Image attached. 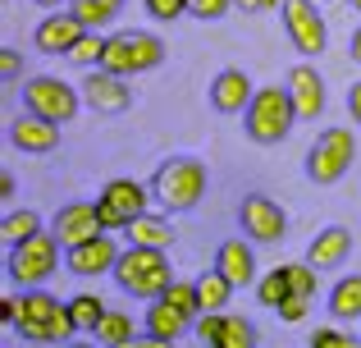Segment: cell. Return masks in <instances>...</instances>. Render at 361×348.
I'll list each match as a JSON object with an SVG mask.
<instances>
[{
	"instance_id": "cell-1",
	"label": "cell",
	"mask_w": 361,
	"mask_h": 348,
	"mask_svg": "<svg viewBox=\"0 0 361 348\" xmlns=\"http://www.w3.org/2000/svg\"><path fill=\"white\" fill-rule=\"evenodd\" d=\"M0 321L18 330L27 344H69L78 335L69 303H60L46 289H18V294L0 298Z\"/></svg>"
},
{
	"instance_id": "cell-30",
	"label": "cell",
	"mask_w": 361,
	"mask_h": 348,
	"mask_svg": "<svg viewBox=\"0 0 361 348\" xmlns=\"http://www.w3.org/2000/svg\"><path fill=\"white\" fill-rule=\"evenodd\" d=\"M92 340L106 344V348L128 344V340H133V316H123V312H106V316H101V325L92 330Z\"/></svg>"
},
{
	"instance_id": "cell-32",
	"label": "cell",
	"mask_w": 361,
	"mask_h": 348,
	"mask_svg": "<svg viewBox=\"0 0 361 348\" xmlns=\"http://www.w3.org/2000/svg\"><path fill=\"white\" fill-rule=\"evenodd\" d=\"M288 294H293V289H288V275H283V266L265 270V275L256 280V298H261V307H279Z\"/></svg>"
},
{
	"instance_id": "cell-11",
	"label": "cell",
	"mask_w": 361,
	"mask_h": 348,
	"mask_svg": "<svg viewBox=\"0 0 361 348\" xmlns=\"http://www.w3.org/2000/svg\"><path fill=\"white\" fill-rule=\"evenodd\" d=\"M238 229H243V239H252V243H283L288 215H283V206L274 202V197L247 193L238 202Z\"/></svg>"
},
{
	"instance_id": "cell-4",
	"label": "cell",
	"mask_w": 361,
	"mask_h": 348,
	"mask_svg": "<svg viewBox=\"0 0 361 348\" xmlns=\"http://www.w3.org/2000/svg\"><path fill=\"white\" fill-rule=\"evenodd\" d=\"M298 124V106H293L288 88H256L252 106L243 110V133L261 147H279Z\"/></svg>"
},
{
	"instance_id": "cell-34",
	"label": "cell",
	"mask_w": 361,
	"mask_h": 348,
	"mask_svg": "<svg viewBox=\"0 0 361 348\" xmlns=\"http://www.w3.org/2000/svg\"><path fill=\"white\" fill-rule=\"evenodd\" d=\"M307 344H311V348H361V335L338 330V325H325V330H316Z\"/></svg>"
},
{
	"instance_id": "cell-33",
	"label": "cell",
	"mask_w": 361,
	"mask_h": 348,
	"mask_svg": "<svg viewBox=\"0 0 361 348\" xmlns=\"http://www.w3.org/2000/svg\"><path fill=\"white\" fill-rule=\"evenodd\" d=\"M283 275H288V289H293V294L316 298V275H320L316 266H307V261H288V266H283Z\"/></svg>"
},
{
	"instance_id": "cell-37",
	"label": "cell",
	"mask_w": 361,
	"mask_h": 348,
	"mask_svg": "<svg viewBox=\"0 0 361 348\" xmlns=\"http://www.w3.org/2000/svg\"><path fill=\"white\" fill-rule=\"evenodd\" d=\"M307 307H311V298H302V294H288L274 312H279V321H288V325H298V321H307Z\"/></svg>"
},
{
	"instance_id": "cell-5",
	"label": "cell",
	"mask_w": 361,
	"mask_h": 348,
	"mask_svg": "<svg viewBox=\"0 0 361 348\" xmlns=\"http://www.w3.org/2000/svg\"><path fill=\"white\" fill-rule=\"evenodd\" d=\"M60 270V239L55 234H32V239L14 243L5 257V275L18 289H46V280Z\"/></svg>"
},
{
	"instance_id": "cell-13",
	"label": "cell",
	"mask_w": 361,
	"mask_h": 348,
	"mask_svg": "<svg viewBox=\"0 0 361 348\" xmlns=\"http://www.w3.org/2000/svg\"><path fill=\"white\" fill-rule=\"evenodd\" d=\"M51 234L60 239V248L69 252V248H78V243L97 239V234H110V229L101 224L97 202H64L60 211L51 215Z\"/></svg>"
},
{
	"instance_id": "cell-7",
	"label": "cell",
	"mask_w": 361,
	"mask_h": 348,
	"mask_svg": "<svg viewBox=\"0 0 361 348\" xmlns=\"http://www.w3.org/2000/svg\"><path fill=\"white\" fill-rule=\"evenodd\" d=\"M353 161H357L353 128L329 124L325 133L311 143V152H307V179H311V184H320V188H329V184H338V179L353 170Z\"/></svg>"
},
{
	"instance_id": "cell-21",
	"label": "cell",
	"mask_w": 361,
	"mask_h": 348,
	"mask_svg": "<svg viewBox=\"0 0 361 348\" xmlns=\"http://www.w3.org/2000/svg\"><path fill=\"white\" fill-rule=\"evenodd\" d=\"M123 239H128L133 248H160V252H169V243H174V224H169L165 215L142 211V215H133V220L123 224Z\"/></svg>"
},
{
	"instance_id": "cell-39",
	"label": "cell",
	"mask_w": 361,
	"mask_h": 348,
	"mask_svg": "<svg viewBox=\"0 0 361 348\" xmlns=\"http://www.w3.org/2000/svg\"><path fill=\"white\" fill-rule=\"evenodd\" d=\"M115 348H174V344L160 340V335H151V330H142V335H133L128 344H115Z\"/></svg>"
},
{
	"instance_id": "cell-10",
	"label": "cell",
	"mask_w": 361,
	"mask_h": 348,
	"mask_svg": "<svg viewBox=\"0 0 361 348\" xmlns=\"http://www.w3.org/2000/svg\"><path fill=\"white\" fill-rule=\"evenodd\" d=\"M151 202V188H142L137 179H110L106 188H101L97 197V211H101V224H106L110 234H123V224L133 220V215H142Z\"/></svg>"
},
{
	"instance_id": "cell-19",
	"label": "cell",
	"mask_w": 361,
	"mask_h": 348,
	"mask_svg": "<svg viewBox=\"0 0 361 348\" xmlns=\"http://www.w3.org/2000/svg\"><path fill=\"white\" fill-rule=\"evenodd\" d=\"M256 97V83L247 78L243 69H220L211 83V106L220 110V115H243L247 106H252Z\"/></svg>"
},
{
	"instance_id": "cell-15",
	"label": "cell",
	"mask_w": 361,
	"mask_h": 348,
	"mask_svg": "<svg viewBox=\"0 0 361 348\" xmlns=\"http://www.w3.org/2000/svg\"><path fill=\"white\" fill-rule=\"evenodd\" d=\"M115 261H119V243H115V234H97V239H87V243H78V248H69L64 252V266H69V275H110L115 270Z\"/></svg>"
},
{
	"instance_id": "cell-25",
	"label": "cell",
	"mask_w": 361,
	"mask_h": 348,
	"mask_svg": "<svg viewBox=\"0 0 361 348\" xmlns=\"http://www.w3.org/2000/svg\"><path fill=\"white\" fill-rule=\"evenodd\" d=\"M69 9L82 18V28H92V32H101V28H110L119 18L123 0H69Z\"/></svg>"
},
{
	"instance_id": "cell-28",
	"label": "cell",
	"mask_w": 361,
	"mask_h": 348,
	"mask_svg": "<svg viewBox=\"0 0 361 348\" xmlns=\"http://www.w3.org/2000/svg\"><path fill=\"white\" fill-rule=\"evenodd\" d=\"M211 348H256V325L247 321V316L224 312V325H220V335H215Z\"/></svg>"
},
{
	"instance_id": "cell-42",
	"label": "cell",
	"mask_w": 361,
	"mask_h": 348,
	"mask_svg": "<svg viewBox=\"0 0 361 348\" xmlns=\"http://www.w3.org/2000/svg\"><path fill=\"white\" fill-rule=\"evenodd\" d=\"M348 55H353V60L361 64V28H357V32H353V42H348Z\"/></svg>"
},
{
	"instance_id": "cell-3",
	"label": "cell",
	"mask_w": 361,
	"mask_h": 348,
	"mask_svg": "<svg viewBox=\"0 0 361 348\" xmlns=\"http://www.w3.org/2000/svg\"><path fill=\"white\" fill-rule=\"evenodd\" d=\"M115 284L123 289L128 298H142V303H156L169 284H174V270H169V257L160 248H123L119 261H115Z\"/></svg>"
},
{
	"instance_id": "cell-23",
	"label": "cell",
	"mask_w": 361,
	"mask_h": 348,
	"mask_svg": "<svg viewBox=\"0 0 361 348\" xmlns=\"http://www.w3.org/2000/svg\"><path fill=\"white\" fill-rule=\"evenodd\" d=\"M192 284H197V298H202V312H224V307H229L233 284L224 280V270H220V266L202 270V275H197Z\"/></svg>"
},
{
	"instance_id": "cell-8",
	"label": "cell",
	"mask_w": 361,
	"mask_h": 348,
	"mask_svg": "<svg viewBox=\"0 0 361 348\" xmlns=\"http://www.w3.org/2000/svg\"><path fill=\"white\" fill-rule=\"evenodd\" d=\"M18 92H23V110L51 119V124H69V119L78 115V106H82V92L69 88L64 78H51V73H37V78H27Z\"/></svg>"
},
{
	"instance_id": "cell-27",
	"label": "cell",
	"mask_w": 361,
	"mask_h": 348,
	"mask_svg": "<svg viewBox=\"0 0 361 348\" xmlns=\"http://www.w3.org/2000/svg\"><path fill=\"white\" fill-rule=\"evenodd\" d=\"M32 234H42V215L37 211H5V220H0V239H5V248H14V243L32 239Z\"/></svg>"
},
{
	"instance_id": "cell-6",
	"label": "cell",
	"mask_w": 361,
	"mask_h": 348,
	"mask_svg": "<svg viewBox=\"0 0 361 348\" xmlns=\"http://www.w3.org/2000/svg\"><path fill=\"white\" fill-rule=\"evenodd\" d=\"M165 64V42H160L156 32H142V28H133V32H115L106 42V60H101V69L110 73H123V78H137V73H151Z\"/></svg>"
},
{
	"instance_id": "cell-14",
	"label": "cell",
	"mask_w": 361,
	"mask_h": 348,
	"mask_svg": "<svg viewBox=\"0 0 361 348\" xmlns=\"http://www.w3.org/2000/svg\"><path fill=\"white\" fill-rule=\"evenodd\" d=\"M283 88H288L293 106H298V119H320L325 115V78H320V69L311 60L293 64L288 78H283Z\"/></svg>"
},
{
	"instance_id": "cell-38",
	"label": "cell",
	"mask_w": 361,
	"mask_h": 348,
	"mask_svg": "<svg viewBox=\"0 0 361 348\" xmlns=\"http://www.w3.org/2000/svg\"><path fill=\"white\" fill-rule=\"evenodd\" d=\"M18 69H23V64H18V51L14 46H0V73H5V83H14Z\"/></svg>"
},
{
	"instance_id": "cell-43",
	"label": "cell",
	"mask_w": 361,
	"mask_h": 348,
	"mask_svg": "<svg viewBox=\"0 0 361 348\" xmlns=\"http://www.w3.org/2000/svg\"><path fill=\"white\" fill-rule=\"evenodd\" d=\"M64 348H101V344H97V340H92V344H82V340H69Z\"/></svg>"
},
{
	"instance_id": "cell-18",
	"label": "cell",
	"mask_w": 361,
	"mask_h": 348,
	"mask_svg": "<svg viewBox=\"0 0 361 348\" xmlns=\"http://www.w3.org/2000/svg\"><path fill=\"white\" fill-rule=\"evenodd\" d=\"M348 257H353V229H343V224H325L307 243V266L316 270H338Z\"/></svg>"
},
{
	"instance_id": "cell-24",
	"label": "cell",
	"mask_w": 361,
	"mask_h": 348,
	"mask_svg": "<svg viewBox=\"0 0 361 348\" xmlns=\"http://www.w3.org/2000/svg\"><path fill=\"white\" fill-rule=\"evenodd\" d=\"M188 325H192V321H188L183 312H174V307H169L165 298H156V303L147 307V330H151V335H160V340H169V344L183 340Z\"/></svg>"
},
{
	"instance_id": "cell-29",
	"label": "cell",
	"mask_w": 361,
	"mask_h": 348,
	"mask_svg": "<svg viewBox=\"0 0 361 348\" xmlns=\"http://www.w3.org/2000/svg\"><path fill=\"white\" fill-rule=\"evenodd\" d=\"M69 312H73V325L92 335V330H97V325H101V316L110 312V307L101 303L97 294H73V298H69Z\"/></svg>"
},
{
	"instance_id": "cell-41",
	"label": "cell",
	"mask_w": 361,
	"mask_h": 348,
	"mask_svg": "<svg viewBox=\"0 0 361 348\" xmlns=\"http://www.w3.org/2000/svg\"><path fill=\"white\" fill-rule=\"evenodd\" d=\"M348 115H353V124H361V83L348 88Z\"/></svg>"
},
{
	"instance_id": "cell-45",
	"label": "cell",
	"mask_w": 361,
	"mask_h": 348,
	"mask_svg": "<svg viewBox=\"0 0 361 348\" xmlns=\"http://www.w3.org/2000/svg\"><path fill=\"white\" fill-rule=\"evenodd\" d=\"M348 9H353V14H361V0H348Z\"/></svg>"
},
{
	"instance_id": "cell-16",
	"label": "cell",
	"mask_w": 361,
	"mask_h": 348,
	"mask_svg": "<svg viewBox=\"0 0 361 348\" xmlns=\"http://www.w3.org/2000/svg\"><path fill=\"white\" fill-rule=\"evenodd\" d=\"M5 133H9V147H18V152H27V156H46V152L60 147V124L32 115V110H23L18 119H9Z\"/></svg>"
},
{
	"instance_id": "cell-31",
	"label": "cell",
	"mask_w": 361,
	"mask_h": 348,
	"mask_svg": "<svg viewBox=\"0 0 361 348\" xmlns=\"http://www.w3.org/2000/svg\"><path fill=\"white\" fill-rule=\"evenodd\" d=\"M160 298H165V303L174 307V312H183L188 321L197 325V316H202V298H197V284H188V280H174V284H169Z\"/></svg>"
},
{
	"instance_id": "cell-36",
	"label": "cell",
	"mask_w": 361,
	"mask_h": 348,
	"mask_svg": "<svg viewBox=\"0 0 361 348\" xmlns=\"http://www.w3.org/2000/svg\"><path fill=\"white\" fill-rule=\"evenodd\" d=\"M233 0H188V14L206 18V23H220V18H229Z\"/></svg>"
},
{
	"instance_id": "cell-12",
	"label": "cell",
	"mask_w": 361,
	"mask_h": 348,
	"mask_svg": "<svg viewBox=\"0 0 361 348\" xmlns=\"http://www.w3.org/2000/svg\"><path fill=\"white\" fill-rule=\"evenodd\" d=\"M78 92H82V106H92L97 115H123L133 106V83L110 69H87Z\"/></svg>"
},
{
	"instance_id": "cell-17",
	"label": "cell",
	"mask_w": 361,
	"mask_h": 348,
	"mask_svg": "<svg viewBox=\"0 0 361 348\" xmlns=\"http://www.w3.org/2000/svg\"><path fill=\"white\" fill-rule=\"evenodd\" d=\"M87 32V28H82V18L73 14H46L42 23H37V32H32V46L42 55H69V46L78 42V37Z\"/></svg>"
},
{
	"instance_id": "cell-9",
	"label": "cell",
	"mask_w": 361,
	"mask_h": 348,
	"mask_svg": "<svg viewBox=\"0 0 361 348\" xmlns=\"http://www.w3.org/2000/svg\"><path fill=\"white\" fill-rule=\"evenodd\" d=\"M279 14H283V32H288V42L298 46L307 60L325 55V46H329V28H325V14L316 9V0H283Z\"/></svg>"
},
{
	"instance_id": "cell-26",
	"label": "cell",
	"mask_w": 361,
	"mask_h": 348,
	"mask_svg": "<svg viewBox=\"0 0 361 348\" xmlns=\"http://www.w3.org/2000/svg\"><path fill=\"white\" fill-rule=\"evenodd\" d=\"M106 42H110V37H101V32H92V28H87V32L69 46L64 60L78 64V69H101V60H106Z\"/></svg>"
},
{
	"instance_id": "cell-20",
	"label": "cell",
	"mask_w": 361,
	"mask_h": 348,
	"mask_svg": "<svg viewBox=\"0 0 361 348\" xmlns=\"http://www.w3.org/2000/svg\"><path fill=\"white\" fill-rule=\"evenodd\" d=\"M215 266L224 270V280H229L233 289H247L256 284V252H252V239H224L220 252H215Z\"/></svg>"
},
{
	"instance_id": "cell-40",
	"label": "cell",
	"mask_w": 361,
	"mask_h": 348,
	"mask_svg": "<svg viewBox=\"0 0 361 348\" xmlns=\"http://www.w3.org/2000/svg\"><path fill=\"white\" fill-rule=\"evenodd\" d=\"M283 0H233V9H243V14H270V9H279Z\"/></svg>"
},
{
	"instance_id": "cell-2",
	"label": "cell",
	"mask_w": 361,
	"mask_h": 348,
	"mask_svg": "<svg viewBox=\"0 0 361 348\" xmlns=\"http://www.w3.org/2000/svg\"><path fill=\"white\" fill-rule=\"evenodd\" d=\"M206 184H211V179H206V165L197 161V156H169V161H160L156 174H151V197H156L169 215H183L206 197Z\"/></svg>"
},
{
	"instance_id": "cell-44",
	"label": "cell",
	"mask_w": 361,
	"mask_h": 348,
	"mask_svg": "<svg viewBox=\"0 0 361 348\" xmlns=\"http://www.w3.org/2000/svg\"><path fill=\"white\" fill-rule=\"evenodd\" d=\"M37 5H46V9H60V5H64V0H37Z\"/></svg>"
},
{
	"instance_id": "cell-35",
	"label": "cell",
	"mask_w": 361,
	"mask_h": 348,
	"mask_svg": "<svg viewBox=\"0 0 361 348\" xmlns=\"http://www.w3.org/2000/svg\"><path fill=\"white\" fill-rule=\"evenodd\" d=\"M142 9H147L156 23H174V18L188 14V0H142Z\"/></svg>"
},
{
	"instance_id": "cell-22",
	"label": "cell",
	"mask_w": 361,
	"mask_h": 348,
	"mask_svg": "<svg viewBox=\"0 0 361 348\" xmlns=\"http://www.w3.org/2000/svg\"><path fill=\"white\" fill-rule=\"evenodd\" d=\"M329 316L334 321H361V275H343L329 289Z\"/></svg>"
}]
</instances>
